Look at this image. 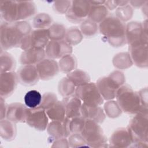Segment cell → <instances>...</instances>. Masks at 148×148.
<instances>
[{
    "label": "cell",
    "instance_id": "44dd1931",
    "mask_svg": "<svg viewBox=\"0 0 148 148\" xmlns=\"http://www.w3.org/2000/svg\"><path fill=\"white\" fill-rule=\"evenodd\" d=\"M81 116L85 119L101 123L105 119V114L100 106H91L83 103L81 106Z\"/></svg>",
    "mask_w": 148,
    "mask_h": 148
},
{
    "label": "cell",
    "instance_id": "7a4b0ae2",
    "mask_svg": "<svg viewBox=\"0 0 148 148\" xmlns=\"http://www.w3.org/2000/svg\"><path fill=\"white\" fill-rule=\"evenodd\" d=\"M99 32L113 47H120L126 42L125 25L115 16H107L99 23Z\"/></svg>",
    "mask_w": 148,
    "mask_h": 148
},
{
    "label": "cell",
    "instance_id": "277c9868",
    "mask_svg": "<svg viewBox=\"0 0 148 148\" xmlns=\"http://www.w3.org/2000/svg\"><path fill=\"white\" fill-rule=\"evenodd\" d=\"M147 113H138L130 120L127 130L132 138L133 144L147 145Z\"/></svg>",
    "mask_w": 148,
    "mask_h": 148
},
{
    "label": "cell",
    "instance_id": "bcb514c9",
    "mask_svg": "<svg viewBox=\"0 0 148 148\" xmlns=\"http://www.w3.org/2000/svg\"><path fill=\"white\" fill-rule=\"evenodd\" d=\"M104 5L106 7L107 9H109L110 10H113L118 6L117 1H105Z\"/></svg>",
    "mask_w": 148,
    "mask_h": 148
},
{
    "label": "cell",
    "instance_id": "9c48e42d",
    "mask_svg": "<svg viewBox=\"0 0 148 148\" xmlns=\"http://www.w3.org/2000/svg\"><path fill=\"white\" fill-rule=\"evenodd\" d=\"M91 3L87 1H72L66 13L67 19L73 23H82L88 18Z\"/></svg>",
    "mask_w": 148,
    "mask_h": 148
},
{
    "label": "cell",
    "instance_id": "ac0fdd59",
    "mask_svg": "<svg viewBox=\"0 0 148 148\" xmlns=\"http://www.w3.org/2000/svg\"><path fill=\"white\" fill-rule=\"evenodd\" d=\"M110 146L113 147H127L133 144L131 135L127 128H121L116 130L111 135L109 140Z\"/></svg>",
    "mask_w": 148,
    "mask_h": 148
},
{
    "label": "cell",
    "instance_id": "9a60e30c",
    "mask_svg": "<svg viewBox=\"0 0 148 148\" xmlns=\"http://www.w3.org/2000/svg\"><path fill=\"white\" fill-rule=\"evenodd\" d=\"M18 82L24 86H32L38 83L39 78L36 66L24 65L17 72Z\"/></svg>",
    "mask_w": 148,
    "mask_h": 148
},
{
    "label": "cell",
    "instance_id": "83f0119b",
    "mask_svg": "<svg viewBox=\"0 0 148 148\" xmlns=\"http://www.w3.org/2000/svg\"><path fill=\"white\" fill-rule=\"evenodd\" d=\"M66 77H68L76 87L88 83L90 80L88 73L80 69H75L68 73Z\"/></svg>",
    "mask_w": 148,
    "mask_h": 148
},
{
    "label": "cell",
    "instance_id": "5b68a950",
    "mask_svg": "<svg viewBox=\"0 0 148 148\" xmlns=\"http://www.w3.org/2000/svg\"><path fill=\"white\" fill-rule=\"evenodd\" d=\"M80 134L84 139L86 144L94 147L107 146V139L102 129L97 122L86 119L84 125Z\"/></svg>",
    "mask_w": 148,
    "mask_h": 148
},
{
    "label": "cell",
    "instance_id": "f546056e",
    "mask_svg": "<svg viewBox=\"0 0 148 148\" xmlns=\"http://www.w3.org/2000/svg\"><path fill=\"white\" fill-rule=\"evenodd\" d=\"M42 96L40 93L35 90L28 91L24 96V103L28 108H35L39 106L42 101Z\"/></svg>",
    "mask_w": 148,
    "mask_h": 148
},
{
    "label": "cell",
    "instance_id": "7402d4cb",
    "mask_svg": "<svg viewBox=\"0 0 148 148\" xmlns=\"http://www.w3.org/2000/svg\"><path fill=\"white\" fill-rule=\"evenodd\" d=\"M27 109L21 103H11L8 106L6 118L13 123L25 122Z\"/></svg>",
    "mask_w": 148,
    "mask_h": 148
},
{
    "label": "cell",
    "instance_id": "f6af8a7d",
    "mask_svg": "<svg viewBox=\"0 0 148 148\" xmlns=\"http://www.w3.org/2000/svg\"><path fill=\"white\" fill-rule=\"evenodd\" d=\"M68 140H67L65 138H62L56 139L55 142L53 143V145L51 147H69Z\"/></svg>",
    "mask_w": 148,
    "mask_h": 148
},
{
    "label": "cell",
    "instance_id": "cb8c5ba5",
    "mask_svg": "<svg viewBox=\"0 0 148 148\" xmlns=\"http://www.w3.org/2000/svg\"><path fill=\"white\" fill-rule=\"evenodd\" d=\"M36 13V7L32 1H17V21H23L32 17Z\"/></svg>",
    "mask_w": 148,
    "mask_h": 148
},
{
    "label": "cell",
    "instance_id": "ab89813d",
    "mask_svg": "<svg viewBox=\"0 0 148 148\" xmlns=\"http://www.w3.org/2000/svg\"><path fill=\"white\" fill-rule=\"evenodd\" d=\"M133 10L132 8L129 5L120 6L116 11V17L122 22L125 21L130 19L132 16Z\"/></svg>",
    "mask_w": 148,
    "mask_h": 148
},
{
    "label": "cell",
    "instance_id": "ee69618b",
    "mask_svg": "<svg viewBox=\"0 0 148 148\" xmlns=\"http://www.w3.org/2000/svg\"><path fill=\"white\" fill-rule=\"evenodd\" d=\"M8 106L4 101V98L1 97V108H0V119L1 120L5 119L6 117V112Z\"/></svg>",
    "mask_w": 148,
    "mask_h": 148
},
{
    "label": "cell",
    "instance_id": "e575fe53",
    "mask_svg": "<svg viewBox=\"0 0 148 148\" xmlns=\"http://www.w3.org/2000/svg\"><path fill=\"white\" fill-rule=\"evenodd\" d=\"M113 63L116 68L122 69L129 68L132 65L133 62L129 53H121L116 54L114 57Z\"/></svg>",
    "mask_w": 148,
    "mask_h": 148
},
{
    "label": "cell",
    "instance_id": "f1b7e54d",
    "mask_svg": "<svg viewBox=\"0 0 148 148\" xmlns=\"http://www.w3.org/2000/svg\"><path fill=\"white\" fill-rule=\"evenodd\" d=\"M1 73L12 72L15 68L16 61L14 57L9 53L1 52Z\"/></svg>",
    "mask_w": 148,
    "mask_h": 148
},
{
    "label": "cell",
    "instance_id": "1f68e13d",
    "mask_svg": "<svg viewBox=\"0 0 148 148\" xmlns=\"http://www.w3.org/2000/svg\"><path fill=\"white\" fill-rule=\"evenodd\" d=\"M76 86L67 77L62 78L58 83V92L62 97H66L72 95L76 90Z\"/></svg>",
    "mask_w": 148,
    "mask_h": 148
},
{
    "label": "cell",
    "instance_id": "484cf974",
    "mask_svg": "<svg viewBox=\"0 0 148 148\" xmlns=\"http://www.w3.org/2000/svg\"><path fill=\"white\" fill-rule=\"evenodd\" d=\"M0 135L5 140L14 139L16 135V127L14 123L8 119L1 120Z\"/></svg>",
    "mask_w": 148,
    "mask_h": 148
},
{
    "label": "cell",
    "instance_id": "7c38bea8",
    "mask_svg": "<svg viewBox=\"0 0 148 148\" xmlns=\"http://www.w3.org/2000/svg\"><path fill=\"white\" fill-rule=\"evenodd\" d=\"M72 51V46L65 40H50L45 47L46 56L49 58L58 59L71 54Z\"/></svg>",
    "mask_w": 148,
    "mask_h": 148
},
{
    "label": "cell",
    "instance_id": "2e32d148",
    "mask_svg": "<svg viewBox=\"0 0 148 148\" xmlns=\"http://www.w3.org/2000/svg\"><path fill=\"white\" fill-rule=\"evenodd\" d=\"M70 119L66 117L62 121H52L47 125V132L54 139L69 136L71 134L69 128Z\"/></svg>",
    "mask_w": 148,
    "mask_h": 148
},
{
    "label": "cell",
    "instance_id": "7bdbcfd3",
    "mask_svg": "<svg viewBox=\"0 0 148 148\" xmlns=\"http://www.w3.org/2000/svg\"><path fill=\"white\" fill-rule=\"evenodd\" d=\"M71 5L70 1H59L54 2V10L59 14H66Z\"/></svg>",
    "mask_w": 148,
    "mask_h": 148
},
{
    "label": "cell",
    "instance_id": "6da1fadb",
    "mask_svg": "<svg viewBox=\"0 0 148 148\" xmlns=\"http://www.w3.org/2000/svg\"><path fill=\"white\" fill-rule=\"evenodd\" d=\"M31 32L30 24L25 21L2 23L0 27L1 49L6 50L20 47L23 38Z\"/></svg>",
    "mask_w": 148,
    "mask_h": 148
},
{
    "label": "cell",
    "instance_id": "74e56055",
    "mask_svg": "<svg viewBox=\"0 0 148 148\" xmlns=\"http://www.w3.org/2000/svg\"><path fill=\"white\" fill-rule=\"evenodd\" d=\"M104 109L106 114L111 118L119 117L121 115L122 112L117 102L114 101H109L107 102L105 104Z\"/></svg>",
    "mask_w": 148,
    "mask_h": 148
},
{
    "label": "cell",
    "instance_id": "60d3db41",
    "mask_svg": "<svg viewBox=\"0 0 148 148\" xmlns=\"http://www.w3.org/2000/svg\"><path fill=\"white\" fill-rule=\"evenodd\" d=\"M57 101L56 94L53 92H46L42 96L40 106L46 110L54 105Z\"/></svg>",
    "mask_w": 148,
    "mask_h": 148
},
{
    "label": "cell",
    "instance_id": "f35d334b",
    "mask_svg": "<svg viewBox=\"0 0 148 148\" xmlns=\"http://www.w3.org/2000/svg\"><path fill=\"white\" fill-rule=\"evenodd\" d=\"M86 119L82 116L70 119L69 128L71 134H80L83 129Z\"/></svg>",
    "mask_w": 148,
    "mask_h": 148
},
{
    "label": "cell",
    "instance_id": "8992f818",
    "mask_svg": "<svg viewBox=\"0 0 148 148\" xmlns=\"http://www.w3.org/2000/svg\"><path fill=\"white\" fill-rule=\"evenodd\" d=\"M124 82L121 76L112 72L108 77L100 78L97 82L98 90L103 99L110 100L116 97L117 90L123 86Z\"/></svg>",
    "mask_w": 148,
    "mask_h": 148
},
{
    "label": "cell",
    "instance_id": "8fae6325",
    "mask_svg": "<svg viewBox=\"0 0 148 148\" xmlns=\"http://www.w3.org/2000/svg\"><path fill=\"white\" fill-rule=\"evenodd\" d=\"M25 122L36 130L43 131L48 125V116L46 110L40 106L27 109Z\"/></svg>",
    "mask_w": 148,
    "mask_h": 148
},
{
    "label": "cell",
    "instance_id": "ffe728a7",
    "mask_svg": "<svg viewBox=\"0 0 148 148\" xmlns=\"http://www.w3.org/2000/svg\"><path fill=\"white\" fill-rule=\"evenodd\" d=\"M45 50L42 48H31L24 50L20 57V62L24 65H34L44 59Z\"/></svg>",
    "mask_w": 148,
    "mask_h": 148
},
{
    "label": "cell",
    "instance_id": "836d02e7",
    "mask_svg": "<svg viewBox=\"0 0 148 148\" xmlns=\"http://www.w3.org/2000/svg\"><path fill=\"white\" fill-rule=\"evenodd\" d=\"M47 29L50 39L51 40H60L65 37L66 31L62 24L59 23L52 24Z\"/></svg>",
    "mask_w": 148,
    "mask_h": 148
},
{
    "label": "cell",
    "instance_id": "52a82bcc",
    "mask_svg": "<svg viewBox=\"0 0 148 148\" xmlns=\"http://www.w3.org/2000/svg\"><path fill=\"white\" fill-rule=\"evenodd\" d=\"M75 92V95L86 105L100 106L103 102L104 99L94 83L88 82L77 86Z\"/></svg>",
    "mask_w": 148,
    "mask_h": 148
},
{
    "label": "cell",
    "instance_id": "d6986e66",
    "mask_svg": "<svg viewBox=\"0 0 148 148\" xmlns=\"http://www.w3.org/2000/svg\"><path fill=\"white\" fill-rule=\"evenodd\" d=\"M1 17L5 22L14 23L17 19V1L2 0L0 1Z\"/></svg>",
    "mask_w": 148,
    "mask_h": 148
},
{
    "label": "cell",
    "instance_id": "4fadbf2b",
    "mask_svg": "<svg viewBox=\"0 0 148 148\" xmlns=\"http://www.w3.org/2000/svg\"><path fill=\"white\" fill-rule=\"evenodd\" d=\"M35 66L39 78L44 80L53 79L58 73L60 71L57 62L51 58H44Z\"/></svg>",
    "mask_w": 148,
    "mask_h": 148
},
{
    "label": "cell",
    "instance_id": "d6a6232c",
    "mask_svg": "<svg viewBox=\"0 0 148 148\" xmlns=\"http://www.w3.org/2000/svg\"><path fill=\"white\" fill-rule=\"evenodd\" d=\"M76 64L77 62L75 57L71 54H68L61 58L58 65L60 70L68 73L75 69Z\"/></svg>",
    "mask_w": 148,
    "mask_h": 148
},
{
    "label": "cell",
    "instance_id": "8d00e7d4",
    "mask_svg": "<svg viewBox=\"0 0 148 148\" xmlns=\"http://www.w3.org/2000/svg\"><path fill=\"white\" fill-rule=\"evenodd\" d=\"M83 36L80 29L77 27H71L66 31L65 40L71 46L76 45L82 41Z\"/></svg>",
    "mask_w": 148,
    "mask_h": 148
},
{
    "label": "cell",
    "instance_id": "603a6c76",
    "mask_svg": "<svg viewBox=\"0 0 148 148\" xmlns=\"http://www.w3.org/2000/svg\"><path fill=\"white\" fill-rule=\"evenodd\" d=\"M62 102L64 103L66 116L69 119L81 116L82 101L76 95L64 97Z\"/></svg>",
    "mask_w": 148,
    "mask_h": 148
},
{
    "label": "cell",
    "instance_id": "ba28073f",
    "mask_svg": "<svg viewBox=\"0 0 148 148\" xmlns=\"http://www.w3.org/2000/svg\"><path fill=\"white\" fill-rule=\"evenodd\" d=\"M47 29H36L23 38L20 47L23 50L31 48L44 49L50 41Z\"/></svg>",
    "mask_w": 148,
    "mask_h": 148
},
{
    "label": "cell",
    "instance_id": "d590c367",
    "mask_svg": "<svg viewBox=\"0 0 148 148\" xmlns=\"http://www.w3.org/2000/svg\"><path fill=\"white\" fill-rule=\"evenodd\" d=\"M52 24V18L47 13L38 14L34 18L33 26L36 29H46Z\"/></svg>",
    "mask_w": 148,
    "mask_h": 148
},
{
    "label": "cell",
    "instance_id": "d4e9b609",
    "mask_svg": "<svg viewBox=\"0 0 148 148\" xmlns=\"http://www.w3.org/2000/svg\"><path fill=\"white\" fill-rule=\"evenodd\" d=\"M90 3L91 7L88 18L97 24L100 23L107 17L108 14V9L103 4H95L91 2Z\"/></svg>",
    "mask_w": 148,
    "mask_h": 148
},
{
    "label": "cell",
    "instance_id": "3957f363",
    "mask_svg": "<svg viewBox=\"0 0 148 148\" xmlns=\"http://www.w3.org/2000/svg\"><path fill=\"white\" fill-rule=\"evenodd\" d=\"M116 98L121 110L128 114L147 113V108L142 106L139 94L128 85L121 86L116 92Z\"/></svg>",
    "mask_w": 148,
    "mask_h": 148
},
{
    "label": "cell",
    "instance_id": "e0dca14e",
    "mask_svg": "<svg viewBox=\"0 0 148 148\" xmlns=\"http://www.w3.org/2000/svg\"><path fill=\"white\" fill-rule=\"evenodd\" d=\"M147 43H139L129 46V54L134 62L139 67L147 66Z\"/></svg>",
    "mask_w": 148,
    "mask_h": 148
},
{
    "label": "cell",
    "instance_id": "5bb4252c",
    "mask_svg": "<svg viewBox=\"0 0 148 148\" xmlns=\"http://www.w3.org/2000/svg\"><path fill=\"white\" fill-rule=\"evenodd\" d=\"M18 82L17 74L12 71L1 73L0 95L1 97L6 98L14 91Z\"/></svg>",
    "mask_w": 148,
    "mask_h": 148
},
{
    "label": "cell",
    "instance_id": "4316f807",
    "mask_svg": "<svg viewBox=\"0 0 148 148\" xmlns=\"http://www.w3.org/2000/svg\"><path fill=\"white\" fill-rule=\"evenodd\" d=\"M48 117L52 121H62L66 116L64 103L57 101L50 108L46 110Z\"/></svg>",
    "mask_w": 148,
    "mask_h": 148
},
{
    "label": "cell",
    "instance_id": "30bf717a",
    "mask_svg": "<svg viewBox=\"0 0 148 148\" xmlns=\"http://www.w3.org/2000/svg\"><path fill=\"white\" fill-rule=\"evenodd\" d=\"M147 30L140 23L132 21L125 25L126 42L129 46L147 43Z\"/></svg>",
    "mask_w": 148,
    "mask_h": 148
},
{
    "label": "cell",
    "instance_id": "4dcf8cb0",
    "mask_svg": "<svg viewBox=\"0 0 148 148\" xmlns=\"http://www.w3.org/2000/svg\"><path fill=\"white\" fill-rule=\"evenodd\" d=\"M80 30L83 36L91 38L94 36L98 33L99 27L97 23L89 18H87L81 23Z\"/></svg>",
    "mask_w": 148,
    "mask_h": 148
},
{
    "label": "cell",
    "instance_id": "b9f144b4",
    "mask_svg": "<svg viewBox=\"0 0 148 148\" xmlns=\"http://www.w3.org/2000/svg\"><path fill=\"white\" fill-rule=\"evenodd\" d=\"M69 145L72 147H77L84 146L86 142L81 134L74 133L70 135L68 139Z\"/></svg>",
    "mask_w": 148,
    "mask_h": 148
}]
</instances>
